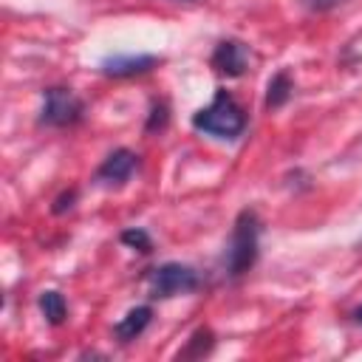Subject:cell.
Instances as JSON below:
<instances>
[{
  "instance_id": "6da1fadb",
  "label": "cell",
  "mask_w": 362,
  "mask_h": 362,
  "mask_svg": "<svg viewBox=\"0 0 362 362\" xmlns=\"http://www.w3.org/2000/svg\"><path fill=\"white\" fill-rule=\"evenodd\" d=\"M192 127L215 139H238L246 130V113L226 88H218L215 99L192 116Z\"/></svg>"
},
{
  "instance_id": "7a4b0ae2",
  "label": "cell",
  "mask_w": 362,
  "mask_h": 362,
  "mask_svg": "<svg viewBox=\"0 0 362 362\" xmlns=\"http://www.w3.org/2000/svg\"><path fill=\"white\" fill-rule=\"evenodd\" d=\"M257 243H260V221L255 215V209H243L235 218V229L223 255V266L229 277H240L246 274L255 260H257Z\"/></svg>"
},
{
  "instance_id": "3957f363",
  "label": "cell",
  "mask_w": 362,
  "mask_h": 362,
  "mask_svg": "<svg viewBox=\"0 0 362 362\" xmlns=\"http://www.w3.org/2000/svg\"><path fill=\"white\" fill-rule=\"evenodd\" d=\"M147 286H150L153 300H167V297H175V294L195 291L201 286V277L187 263H161L150 272Z\"/></svg>"
},
{
  "instance_id": "277c9868",
  "label": "cell",
  "mask_w": 362,
  "mask_h": 362,
  "mask_svg": "<svg viewBox=\"0 0 362 362\" xmlns=\"http://www.w3.org/2000/svg\"><path fill=\"white\" fill-rule=\"evenodd\" d=\"M85 116V102L71 88H48L42 93L40 122L48 127H71Z\"/></svg>"
},
{
  "instance_id": "5b68a950",
  "label": "cell",
  "mask_w": 362,
  "mask_h": 362,
  "mask_svg": "<svg viewBox=\"0 0 362 362\" xmlns=\"http://www.w3.org/2000/svg\"><path fill=\"white\" fill-rule=\"evenodd\" d=\"M136 167H139V156L130 153L127 147H119V150H113V153L99 164L96 181L105 184V187H119V184H124V181L136 173Z\"/></svg>"
},
{
  "instance_id": "8992f818",
  "label": "cell",
  "mask_w": 362,
  "mask_h": 362,
  "mask_svg": "<svg viewBox=\"0 0 362 362\" xmlns=\"http://www.w3.org/2000/svg\"><path fill=\"white\" fill-rule=\"evenodd\" d=\"M249 65V48L240 40H221L212 51V68L223 76H243Z\"/></svg>"
},
{
  "instance_id": "52a82bcc",
  "label": "cell",
  "mask_w": 362,
  "mask_h": 362,
  "mask_svg": "<svg viewBox=\"0 0 362 362\" xmlns=\"http://www.w3.org/2000/svg\"><path fill=\"white\" fill-rule=\"evenodd\" d=\"M158 62V57L153 54H113L102 59V74L107 76H136V74H147L153 71Z\"/></svg>"
},
{
  "instance_id": "ba28073f",
  "label": "cell",
  "mask_w": 362,
  "mask_h": 362,
  "mask_svg": "<svg viewBox=\"0 0 362 362\" xmlns=\"http://www.w3.org/2000/svg\"><path fill=\"white\" fill-rule=\"evenodd\" d=\"M150 317H153V308H150V305H136V308H130V311L116 322V328H113L116 339H119V342H133V339L141 337V331L150 325Z\"/></svg>"
},
{
  "instance_id": "9c48e42d",
  "label": "cell",
  "mask_w": 362,
  "mask_h": 362,
  "mask_svg": "<svg viewBox=\"0 0 362 362\" xmlns=\"http://www.w3.org/2000/svg\"><path fill=\"white\" fill-rule=\"evenodd\" d=\"M291 90H294L291 76H288L286 71H277V74L269 79V88H266V107H269V110L283 107V105L291 99Z\"/></svg>"
},
{
  "instance_id": "30bf717a",
  "label": "cell",
  "mask_w": 362,
  "mask_h": 362,
  "mask_svg": "<svg viewBox=\"0 0 362 362\" xmlns=\"http://www.w3.org/2000/svg\"><path fill=\"white\" fill-rule=\"evenodd\" d=\"M40 311H42V317L51 322V325H62L65 322V317H68V305H65V297L59 294V291H42L40 294Z\"/></svg>"
},
{
  "instance_id": "8fae6325",
  "label": "cell",
  "mask_w": 362,
  "mask_h": 362,
  "mask_svg": "<svg viewBox=\"0 0 362 362\" xmlns=\"http://www.w3.org/2000/svg\"><path fill=\"white\" fill-rule=\"evenodd\" d=\"M212 345H215V334L209 328H198L187 339L184 351H178V359H201V356H206L212 351Z\"/></svg>"
},
{
  "instance_id": "7c38bea8",
  "label": "cell",
  "mask_w": 362,
  "mask_h": 362,
  "mask_svg": "<svg viewBox=\"0 0 362 362\" xmlns=\"http://www.w3.org/2000/svg\"><path fill=\"white\" fill-rule=\"evenodd\" d=\"M122 243L124 246H130V249H139L141 255H147V252H153V240H150V235L144 232V229H124L122 232Z\"/></svg>"
},
{
  "instance_id": "4fadbf2b",
  "label": "cell",
  "mask_w": 362,
  "mask_h": 362,
  "mask_svg": "<svg viewBox=\"0 0 362 362\" xmlns=\"http://www.w3.org/2000/svg\"><path fill=\"white\" fill-rule=\"evenodd\" d=\"M167 105L164 102H158V105H153V110H150V119H147V130L153 133V130H161L164 124H167Z\"/></svg>"
},
{
  "instance_id": "5bb4252c",
  "label": "cell",
  "mask_w": 362,
  "mask_h": 362,
  "mask_svg": "<svg viewBox=\"0 0 362 362\" xmlns=\"http://www.w3.org/2000/svg\"><path fill=\"white\" fill-rule=\"evenodd\" d=\"M74 201H76V189H68V192H62L57 201H54V215H62V212H68L71 206H74Z\"/></svg>"
},
{
  "instance_id": "9a60e30c",
  "label": "cell",
  "mask_w": 362,
  "mask_h": 362,
  "mask_svg": "<svg viewBox=\"0 0 362 362\" xmlns=\"http://www.w3.org/2000/svg\"><path fill=\"white\" fill-rule=\"evenodd\" d=\"M342 0H303V6L305 8H311V11H331V8H337Z\"/></svg>"
},
{
  "instance_id": "2e32d148",
  "label": "cell",
  "mask_w": 362,
  "mask_h": 362,
  "mask_svg": "<svg viewBox=\"0 0 362 362\" xmlns=\"http://www.w3.org/2000/svg\"><path fill=\"white\" fill-rule=\"evenodd\" d=\"M351 320H354V322H362V305H359V308H354V311H351Z\"/></svg>"
}]
</instances>
